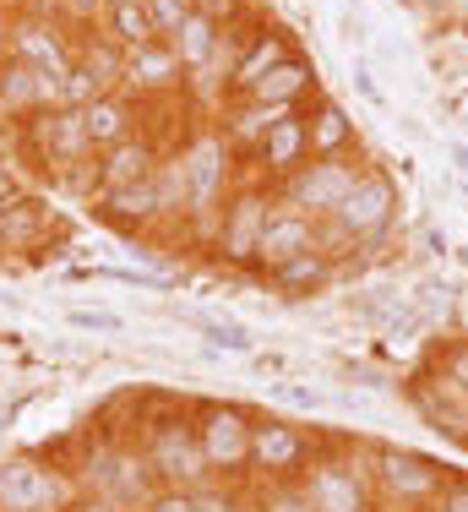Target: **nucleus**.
<instances>
[{"mask_svg":"<svg viewBox=\"0 0 468 512\" xmlns=\"http://www.w3.org/2000/svg\"><path fill=\"white\" fill-rule=\"evenodd\" d=\"M196 404H158V409H142V425H137V447L153 469V480L164 491H202L213 474H207V458H202V442H196V420H191Z\"/></svg>","mask_w":468,"mask_h":512,"instance_id":"obj_1","label":"nucleus"},{"mask_svg":"<svg viewBox=\"0 0 468 512\" xmlns=\"http://www.w3.org/2000/svg\"><path fill=\"white\" fill-rule=\"evenodd\" d=\"M71 474H77L82 496H104V502L131 507V512H142L158 491H164V485L153 480V469H147L142 447L126 442V436H109V431H98L82 442V458L71 463Z\"/></svg>","mask_w":468,"mask_h":512,"instance_id":"obj_2","label":"nucleus"},{"mask_svg":"<svg viewBox=\"0 0 468 512\" xmlns=\"http://www.w3.org/2000/svg\"><path fill=\"white\" fill-rule=\"evenodd\" d=\"M365 463H371L381 512H430L452 480V469L441 458L403 442H365Z\"/></svg>","mask_w":468,"mask_h":512,"instance_id":"obj_3","label":"nucleus"},{"mask_svg":"<svg viewBox=\"0 0 468 512\" xmlns=\"http://www.w3.org/2000/svg\"><path fill=\"white\" fill-rule=\"evenodd\" d=\"M191 420H196V442H202L207 474H213V480L251 485V436H256V414L245 409V404H224V398H196Z\"/></svg>","mask_w":468,"mask_h":512,"instance_id":"obj_4","label":"nucleus"},{"mask_svg":"<svg viewBox=\"0 0 468 512\" xmlns=\"http://www.w3.org/2000/svg\"><path fill=\"white\" fill-rule=\"evenodd\" d=\"M17 142H22V153L33 158V169L49 175L55 186L98 158V148L88 142V126H82V109H66V104H49L33 120H22Z\"/></svg>","mask_w":468,"mask_h":512,"instance_id":"obj_5","label":"nucleus"},{"mask_svg":"<svg viewBox=\"0 0 468 512\" xmlns=\"http://www.w3.org/2000/svg\"><path fill=\"white\" fill-rule=\"evenodd\" d=\"M316 512H381L371 463H365V442H327V453L305 474Z\"/></svg>","mask_w":468,"mask_h":512,"instance_id":"obj_6","label":"nucleus"},{"mask_svg":"<svg viewBox=\"0 0 468 512\" xmlns=\"http://www.w3.org/2000/svg\"><path fill=\"white\" fill-rule=\"evenodd\" d=\"M82 502V485L71 469H55L39 453L0 458V512H71Z\"/></svg>","mask_w":468,"mask_h":512,"instance_id":"obj_7","label":"nucleus"},{"mask_svg":"<svg viewBox=\"0 0 468 512\" xmlns=\"http://www.w3.org/2000/svg\"><path fill=\"white\" fill-rule=\"evenodd\" d=\"M327 453V436H316L311 425L283 420V414H256L251 436V485L262 480H305L311 463Z\"/></svg>","mask_w":468,"mask_h":512,"instance_id":"obj_8","label":"nucleus"},{"mask_svg":"<svg viewBox=\"0 0 468 512\" xmlns=\"http://www.w3.org/2000/svg\"><path fill=\"white\" fill-rule=\"evenodd\" d=\"M278 207V191L262 186V180H240V186L224 197L213 218V251L224 256L229 267H251L256 273V240H262L267 218Z\"/></svg>","mask_w":468,"mask_h":512,"instance_id":"obj_9","label":"nucleus"},{"mask_svg":"<svg viewBox=\"0 0 468 512\" xmlns=\"http://www.w3.org/2000/svg\"><path fill=\"white\" fill-rule=\"evenodd\" d=\"M398 207H403L398 180H392L387 169L365 164V169H360V180H354V191L343 197L338 213H332V224H338L360 251H376L381 240L392 235V218H398Z\"/></svg>","mask_w":468,"mask_h":512,"instance_id":"obj_10","label":"nucleus"},{"mask_svg":"<svg viewBox=\"0 0 468 512\" xmlns=\"http://www.w3.org/2000/svg\"><path fill=\"white\" fill-rule=\"evenodd\" d=\"M360 158L343 153V158H305L300 169H294L289 180H278V202L294 207V213H311V218H332L343 207V197L354 191V180H360Z\"/></svg>","mask_w":468,"mask_h":512,"instance_id":"obj_11","label":"nucleus"},{"mask_svg":"<svg viewBox=\"0 0 468 512\" xmlns=\"http://www.w3.org/2000/svg\"><path fill=\"white\" fill-rule=\"evenodd\" d=\"M234 142L224 131H196L191 142H180V164H186V180H191V213L186 218H207L213 224L224 197L234 191Z\"/></svg>","mask_w":468,"mask_h":512,"instance_id":"obj_12","label":"nucleus"},{"mask_svg":"<svg viewBox=\"0 0 468 512\" xmlns=\"http://www.w3.org/2000/svg\"><path fill=\"white\" fill-rule=\"evenodd\" d=\"M6 55L60 82V77L71 71V60H77V39H71V33H66V22H60V17H49V11H11Z\"/></svg>","mask_w":468,"mask_h":512,"instance_id":"obj_13","label":"nucleus"},{"mask_svg":"<svg viewBox=\"0 0 468 512\" xmlns=\"http://www.w3.org/2000/svg\"><path fill=\"white\" fill-rule=\"evenodd\" d=\"M60 235V218L55 207L33 191H17V197L0 202V256H33L44 251L49 240Z\"/></svg>","mask_w":468,"mask_h":512,"instance_id":"obj_14","label":"nucleus"},{"mask_svg":"<svg viewBox=\"0 0 468 512\" xmlns=\"http://www.w3.org/2000/svg\"><path fill=\"white\" fill-rule=\"evenodd\" d=\"M300 50L289 44V33L278 28V22H262L256 33H240V50H234L224 60V88H229V99L234 93H245L251 82H262L273 66H283V60H294Z\"/></svg>","mask_w":468,"mask_h":512,"instance_id":"obj_15","label":"nucleus"},{"mask_svg":"<svg viewBox=\"0 0 468 512\" xmlns=\"http://www.w3.org/2000/svg\"><path fill=\"white\" fill-rule=\"evenodd\" d=\"M49 104H60V82L22 66V60H11V55H0V120L22 126V120H33Z\"/></svg>","mask_w":468,"mask_h":512,"instance_id":"obj_16","label":"nucleus"},{"mask_svg":"<svg viewBox=\"0 0 468 512\" xmlns=\"http://www.w3.org/2000/svg\"><path fill=\"white\" fill-rule=\"evenodd\" d=\"M305 251H316V218L278 202L267 229H262V240H256V273H278V267H289Z\"/></svg>","mask_w":468,"mask_h":512,"instance_id":"obj_17","label":"nucleus"},{"mask_svg":"<svg viewBox=\"0 0 468 512\" xmlns=\"http://www.w3.org/2000/svg\"><path fill=\"white\" fill-rule=\"evenodd\" d=\"M256 158V175L267 180V186H278V180H289L294 169L311 158V131H305V109H294V115H283L273 131H267L262 142L251 148Z\"/></svg>","mask_w":468,"mask_h":512,"instance_id":"obj_18","label":"nucleus"},{"mask_svg":"<svg viewBox=\"0 0 468 512\" xmlns=\"http://www.w3.org/2000/svg\"><path fill=\"white\" fill-rule=\"evenodd\" d=\"M158 164H164V148H158L147 131H137V137H126V142H115V148L98 153V191L147 186V180L158 175Z\"/></svg>","mask_w":468,"mask_h":512,"instance_id":"obj_19","label":"nucleus"},{"mask_svg":"<svg viewBox=\"0 0 468 512\" xmlns=\"http://www.w3.org/2000/svg\"><path fill=\"white\" fill-rule=\"evenodd\" d=\"M180 82H186V66H180V55L164 39H153V44L126 55V93H137V99H164Z\"/></svg>","mask_w":468,"mask_h":512,"instance_id":"obj_20","label":"nucleus"},{"mask_svg":"<svg viewBox=\"0 0 468 512\" xmlns=\"http://www.w3.org/2000/svg\"><path fill=\"white\" fill-rule=\"evenodd\" d=\"M82 126H88V142L104 153V148H115V142H126V137L142 131V99L126 93V88L104 93V99H93L88 109H82Z\"/></svg>","mask_w":468,"mask_h":512,"instance_id":"obj_21","label":"nucleus"},{"mask_svg":"<svg viewBox=\"0 0 468 512\" xmlns=\"http://www.w3.org/2000/svg\"><path fill=\"white\" fill-rule=\"evenodd\" d=\"M234 99H256V104H278V109H305L316 99V66L305 55L283 60V66H273L262 82H251L245 93H234Z\"/></svg>","mask_w":468,"mask_h":512,"instance_id":"obj_22","label":"nucleus"},{"mask_svg":"<svg viewBox=\"0 0 468 512\" xmlns=\"http://www.w3.org/2000/svg\"><path fill=\"white\" fill-rule=\"evenodd\" d=\"M305 131H311V158H343V153L360 148L349 109L338 99H327V93H316V99L305 104Z\"/></svg>","mask_w":468,"mask_h":512,"instance_id":"obj_23","label":"nucleus"},{"mask_svg":"<svg viewBox=\"0 0 468 512\" xmlns=\"http://www.w3.org/2000/svg\"><path fill=\"white\" fill-rule=\"evenodd\" d=\"M164 44L180 55L186 77H207L213 66H224V28H218L213 17H202V11H191V17L180 22V33L164 39Z\"/></svg>","mask_w":468,"mask_h":512,"instance_id":"obj_24","label":"nucleus"},{"mask_svg":"<svg viewBox=\"0 0 468 512\" xmlns=\"http://www.w3.org/2000/svg\"><path fill=\"white\" fill-rule=\"evenodd\" d=\"M93 207H98V218H109V224L126 229V235H137V229H147V224H158V218H164L153 180H147V186H126V191H98Z\"/></svg>","mask_w":468,"mask_h":512,"instance_id":"obj_25","label":"nucleus"},{"mask_svg":"<svg viewBox=\"0 0 468 512\" xmlns=\"http://www.w3.org/2000/svg\"><path fill=\"white\" fill-rule=\"evenodd\" d=\"M332 278H338V262H332V256L316 246V251L294 256L289 267L267 273V284H273L283 300H311V295H322V289H332Z\"/></svg>","mask_w":468,"mask_h":512,"instance_id":"obj_26","label":"nucleus"},{"mask_svg":"<svg viewBox=\"0 0 468 512\" xmlns=\"http://www.w3.org/2000/svg\"><path fill=\"white\" fill-rule=\"evenodd\" d=\"M98 33H104V39H115L126 55L158 39V28H153V17H147L142 0H115V6H104V11H98Z\"/></svg>","mask_w":468,"mask_h":512,"instance_id":"obj_27","label":"nucleus"},{"mask_svg":"<svg viewBox=\"0 0 468 512\" xmlns=\"http://www.w3.org/2000/svg\"><path fill=\"white\" fill-rule=\"evenodd\" d=\"M77 66H88L93 71V82L104 93H120L126 88V50H120L115 39H104V33H82L77 39Z\"/></svg>","mask_w":468,"mask_h":512,"instance_id":"obj_28","label":"nucleus"},{"mask_svg":"<svg viewBox=\"0 0 468 512\" xmlns=\"http://www.w3.org/2000/svg\"><path fill=\"white\" fill-rule=\"evenodd\" d=\"M153 186H158V207H164V218H175V213L186 218L191 213V180H186V164H180V148L164 153Z\"/></svg>","mask_w":468,"mask_h":512,"instance_id":"obj_29","label":"nucleus"},{"mask_svg":"<svg viewBox=\"0 0 468 512\" xmlns=\"http://www.w3.org/2000/svg\"><path fill=\"white\" fill-rule=\"evenodd\" d=\"M251 496H256V512H316L305 480H262L251 485Z\"/></svg>","mask_w":468,"mask_h":512,"instance_id":"obj_30","label":"nucleus"},{"mask_svg":"<svg viewBox=\"0 0 468 512\" xmlns=\"http://www.w3.org/2000/svg\"><path fill=\"white\" fill-rule=\"evenodd\" d=\"M436 382L468 404V338H452V344L436 349Z\"/></svg>","mask_w":468,"mask_h":512,"instance_id":"obj_31","label":"nucleus"},{"mask_svg":"<svg viewBox=\"0 0 468 512\" xmlns=\"http://www.w3.org/2000/svg\"><path fill=\"white\" fill-rule=\"evenodd\" d=\"M196 507H202V512H256V496H251V485L207 480L202 491H196Z\"/></svg>","mask_w":468,"mask_h":512,"instance_id":"obj_32","label":"nucleus"},{"mask_svg":"<svg viewBox=\"0 0 468 512\" xmlns=\"http://www.w3.org/2000/svg\"><path fill=\"white\" fill-rule=\"evenodd\" d=\"M186 322L207 338V344H218V349H234V355L251 349V333H245L240 322H229V316H202V311H196V316H186Z\"/></svg>","mask_w":468,"mask_h":512,"instance_id":"obj_33","label":"nucleus"},{"mask_svg":"<svg viewBox=\"0 0 468 512\" xmlns=\"http://www.w3.org/2000/svg\"><path fill=\"white\" fill-rule=\"evenodd\" d=\"M142 6H147V17H153L158 39H175L180 22L191 17V0H142Z\"/></svg>","mask_w":468,"mask_h":512,"instance_id":"obj_34","label":"nucleus"},{"mask_svg":"<svg viewBox=\"0 0 468 512\" xmlns=\"http://www.w3.org/2000/svg\"><path fill=\"white\" fill-rule=\"evenodd\" d=\"M191 11H202V17H213L218 28H240V17H245V0H191Z\"/></svg>","mask_w":468,"mask_h":512,"instance_id":"obj_35","label":"nucleus"},{"mask_svg":"<svg viewBox=\"0 0 468 512\" xmlns=\"http://www.w3.org/2000/svg\"><path fill=\"white\" fill-rule=\"evenodd\" d=\"M66 322L77 327V333H120V327H126L115 311H88V306H77V311L66 316Z\"/></svg>","mask_w":468,"mask_h":512,"instance_id":"obj_36","label":"nucleus"},{"mask_svg":"<svg viewBox=\"0 0 468 512\" xmlns=\"http://www.w3.org/2000/svg\"><path fill=\"white\" fill-rule=\"evenodd\" d=\"M430 512H468V474H452L447 491L436 496V507H430Z\"/></svg>","mask_w":468,"mask_h":512,"instance_id":"obj_37","label":"nucleus"},{"mask_svg":"<svg viewBox=\"0 0 468 512\" xmlns=\"http://www.w3.org/2000/svg\"><path fill=\"white\" fill-rule=\"evenodd\" d=\"M142 512H202V507H196V491H158Z\"/></svg>","mask_w":468,"mask_h":512,"instance_id":"obj_38","label":"nucleus"},{"mask_svg":"<svg viewBox=\"0 0 468 512\" xmlns=\"http://www.w3.org/2000/svg\"><path fill=\"white\" fill-rule=\"evenodd\" d=\"M278 398H289L294 409H316V404H322V398H316L311 387H294V382H283V387H278Z\"/></svg>","mask_w":468,"mask_h":512,"instance_id":"obj_39","label":"nucleus"},{"mask_svg":"<svg viewBox=\"0 0 468 512\" xmlns=\"http://www.w3.org/2000/svg\"><path fill=\"white\" fill-rule=\"evenodd\" d=\"M420 246H425V256H441V251H447V229L425 224V229H420Z\"/></svg>","mask_w":468,"mask_h":512,"instance_id":"obj_40","label":"nucleus"},{"mask_svg":"<svg viewBox=\"0 0 468 512\" xmlns=\"http://www.w3.org/2000/svg\"><path fill=\"white\" fill-rule=\"evenodd\" d=\"M354 88H360V93H365V99H371V104H381V88H376V77H371V71H365V66H354Z\"/></svg>","mask_w":468,"mask_h":512,"instance_id":"obj_41","label":"nucleus"},{"mask_svg":"<svg viewBox=\"0 0 468 512\" xmlns=\"http://www.w3.org/2000/svg\"><path fill=\"white\" fill-rule=\"evenodd\" d=\"M71 512H131V507H115V502H104V496H82Z\"/></svg>","mask_w":468,"mask_h":512,"instance_id":"obj_42","label":"nucleus"},{"mask_svg":"<svg viewBox=\"0 0 468 512\" xmlns=\"http://www.w3.org/2000/svg\"><path fill=\"white\" fill-rule=\"evenodd\" d=\"M414 6H420L425 17H452V11H458V0H414Z\"/></svg>","mask_w":468,"mask_h":512,"instance_id":"obj_43","label":"nucleus"},{"mask_svg":"<svg viewBox=\"0 0 468 512\" xmlns=\"http://www.w3.org/2000/svg\"><path fill=\"white\" fill-rule=\"evenodd\" d=\"M17 191H22V186H17V175H11L6 164H0V202H6V197H17Z\"/></svg>","mask_w":468,"mask_h":512,"instance_id":"obj_44","label":"nucleus"},{"mask_svg":"<svg viewBox=\"0 0 468 512\" xmlns=\"http://www.w3.org/2000/svg\"><path fill=\"white\" fill-rule=\"evenodd\" d=\"M6 33H11V11L0 6V55H6Z\"/></svg>","mask_w":468,"mask_h":512,"instance_id":"obj_45","label":"nucleus"},{"mask_svg":"<svg viewBox=\"0 0 468 512\" xmlns=\"http://www.w3.org/2000/svg\"><path fill=\"white\" fill-rule=\"evenodd\" d=\"M447 153H452V164H458V169H468V148H463V142H452Z\"/></svg>","mask_w":468,"mask_h":512,"instance_id":"obj_46","label":"nucleus"},{"mask_svg":"<svg viewBox=\"0 0 468 512\" xmlns=\"http://www.w3.org/2000/svg\"><path fill=\"white\" fill-rule=\"evenodd\" d=\"M463 202H468V180H463Z\"/></svg>","mask_w":468,"mask_h":512,"instance_id":"obj_47","label":"nucleus"},{"mask_svg":"<svg viewBox=\"0 0 468 512\" xmlns=\"http://www.w3.org/2000/svg\"><path fill=\"white\" fill-rule=\"evenodd\" d=\"M104 6H115V0H104Z\"/></svg>","mask_w":468,"mask_h":512,"instance_id":"obj_48","label":"nucleus"},{"mask_svg":"<svg viewBox=\"0 0 468 512\" xmlns=\"http://www.w3.org/2000/svg\"><path fill=\"white\" fill-rule=\"evenodd\" d=\"M0 131H6V120H0Z\"/></svg>","mask_w":468,"mask_h":512,"instance_id":"obj_49","label":"nucleus"}]
</instances>
